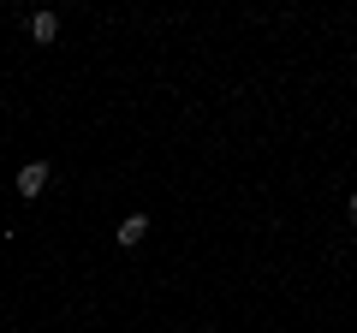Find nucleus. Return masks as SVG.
Returning a JSON list of instances; mask_svg holds the SVG:
<instances>
[{
    "label": "nucleus",
    "mask_w": 357,
    "mask_h": 333,
    "mask_svg": "<svg viewBox=\"0 0 357 333\" xmlns=\"http://www.w3.org/2000/svg\"><path fill=\"white\" fill-rule=\"evenodd\" d=\"M30 36H36V42H54V36H60V18H54V13H30Z\"/></svg>",
    "instance_id": "7ed1b4c3"
},
{
    "label": "nucleus",
    "mask_w": 357,
    "mask_h": 333,
    "mask_svg": "<svg viewBox=\"0 0 357 333\" xmlns=\"http://www.w3.org/2000/svg\"><path fill=\"white\" fill-rule=\"evenodd\" d=\"M143 232H149V220H143V215H126V220H119V232H114V238H119V244L131 250V244H143Z\"/></svg>",
    "instance_id": "f03ea898"
},
{
    "label": "nucleus",
    "mask_w": 357,
    "mask_h": 333,
    "mask_svg": "<svg viewBox=\"0 0 357 333\" xmlns=\"http://www.w3.org/2000/svg\"><path fill=\"white\" fill-rule=\"evenodd\" d=\"M351 220H357V191H351Z\"/></svg>",
    "instance_id": "20e7f679"
},
{
    "label": "nucleus",
    "mask_w": 357,
    "mask_h": 333,
    "mask_svg": "<svg viewBox=\"0 0 357 333\" xmlns=\"http://www.w3.org/2000/svg\"><path fill=\"white\" fill-rule=\"evenodd\" d=\"M42 185H48V166H42V161H30V166H18V196H36Z\"/></svg>",
    "instance_id": "f257e3e1"
}]
</instances>
